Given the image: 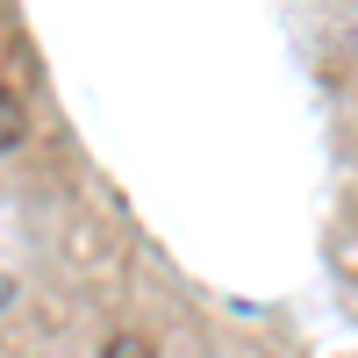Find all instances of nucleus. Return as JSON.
Instances as JSON below:
<instances>
[{
	"label": "nucleus",
	"mask_w": 358,
	"mask_h": 358,
	"mask_svg": "<svg viewBox=\"0 0 358 358\" xmlns=\"http://www.w3.org/2000/svg\"><path fill=\"white\" fill-rule=\"evenodd\" d=\"M101 358H158V344H151V337H136V330H122V337H108V344H101Z\"/></svg>",
	"instance_id": "f03ea898"
},
{
	"label": "nucleus",
	"mask_w": 358,
	"mask_h": 358,
	"mask_svg": "<svg viewBox=\"0 0 358 358\" xmlns=\"http://www.w3.org/2000/svg\"><path fill=\"white\" fill-rule=\"evenodd\" d=\"M15 143H22V101L8 94V86H0V158H8Z\"/></svg>",
	"instance_id": "f257e3e1"
}]
</instances>
